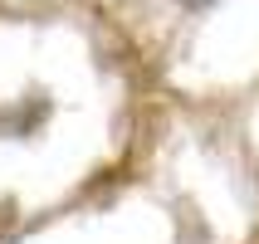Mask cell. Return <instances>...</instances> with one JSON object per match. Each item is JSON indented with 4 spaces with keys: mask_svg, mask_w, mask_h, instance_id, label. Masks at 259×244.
Returning <instances> with one entry per match:
<instances>
[{
    "mask_svg": "<svg viewBox=\"0 0 259 244\" xmlns=\"http://www.w3.org/2000/svg\"><path fill=\"white\" fill-rule=\"evenodd\" d=\"M186 10H210V5H220V0H181Z\"/></svg>",
    "mask_w": 259,
    "mask_h": 244,
    "instance_id": "cell-1",
    "label": "cell"
}]
</instances>
